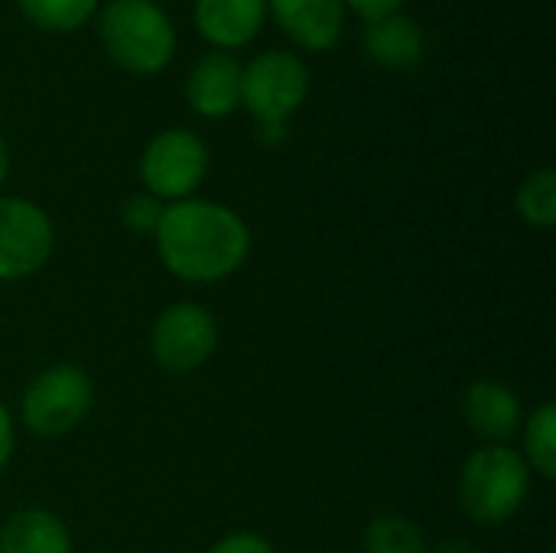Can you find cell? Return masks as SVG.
Returning a JSON list of instances; mask_svg holds the SVG:
<instances>
[{
  "label": "cell",
  "mask_w": 556,
  "mask_h": 553,
  "mask_svg": "<svg viewBox=\"0 0 556 553\" xmlns=\"http://www.w3.org/2000/svg\"><path fill=\"white\" fill-rule=\"evenodd\" d=\"M163 267L186 284H215L241 271L251 254L244 218L208 199L169 202L153 231Z\"/></svg>",
  "instance_id": "obj_1"
},
{
  "label": "cell",
  "mask_w": 556,
  "mask_h": 553,
  "mask_svg": "<svg viewBox=\"0 0 556 553\" xmlns=\"http://www.w3.org/2000/svg\"><path fill=\"white\" fill-rule=\"evenodd\" d=\"M98 36L108 59L130 75H156L176 55V26L156 0H111Z\"/></svg>",
  "instance_id": "obj_2"
},
{
  "label": "cell",
  "mask_w": 556,
  "mask_h": 553,
  "mask_svg": "<svg viewBox=\"0 0 556 553\" xmlns=\"http://www.w3.org/2000/svg\"><path fill=\"white\" fill-rule=\"evenodd\" d=\"M531 489V469L525 456L505 443H489L476 450L459 473V505L463 512L485 525L498 528L511 521Z\"/></svg>",
  "instance_id": "obj_3"
},
{
  "label": "cell",
  "mask_w": 556,
  "mask_h": 553,
  "mask_svg": "<svg viewBox=\"0 0 556 553\" xmlns=\"http://www.w3.org/2000/svg\"><path fill=\"white\" fill-rule=\"evenodd\" d=\"M91 401H94V385L85 368L52 365L26 385L20 401V417L29 433L49 440L75 430L91 411Z\"/></svg>",
  "instance_id": "obj_4"
},
{
  "label": "cell",
  "mask_w": 556,
  "mask_h": 553,
  "mask_svg": "<svg viewBox=\"0 0 556 553\" xmlns=\"http://www.w3.org/2000/svg\"><path fill=\"white\" fill-rule=\"evenodd\" d=\"M309 72L300 55L267 49L241 65V104L257 124H287V117L306 101Z\"/></svg>",
  "instance_id": "obj_5"
},
{
  "label": "cell",
  "mask_w": 556,
  "mask_h": 553,
  "mask_svg": "<svg viewBox=\"0 0 556 553\" xmlns=\"http://www.w3.org/2000/svg\"><path fill=\"white\" fill-rule=\"evenodd\" d=\"M208 173V147L199 134L173 127L156 134L140 156V179L160 202H182Z\"/></svg>",
  "instance_id": "obj_6"
},
{
  "label": "cell",
  "mask_w": 556,
  "mask_h": 553,
  "mask_svg": "<svg viewBox=\"0 0 556 553\" xmlns=\"http://www.w3.org/2000/svg\"><path fill=\"white\" fill-rule=\"evenodd\" d=\"M218 349V323L202 303L166 306L150 329L153 362L169 375L199 372Z\"/></svg>",
  "instance_id": "obj_7"
},
{
  "label": "cell",
  "mask_w": 556,
  "mask_h": 553,
  "mask_svg": "<svg viewBox=\"0 0 556 553\" xmlns=\"http://www.w3.org/2000/svg\"><path fill=\"white\" fill-rule=\"evenodd\" d=\"M55 244L49 215L20 196L0 199V280H23L36 274Z\"/></svg>",
  "instance_id": "obj_8"
},
{
  "label": "cell",
  "mask_w": 556,
  "mask_h": 553,
  "mask_svg": "<svg viewBox=\"0 0 556 553\" xmlns=\"http://www.w3.org/2000/svg\"><path fill=\"white\" fill-rule=\"evenodd\" d=\"M186 101L202 117H228L241 104V62L231 52H205L186 75Z\"/></svg>",
  "instance_id": "obj_9"
},
{
  "label": "cell",
  "mask_w": 556,
  "mask_h": 553,
  "mask_svg": "<svg viewBox=\"0 0 556 553\" xmlns=\"http://www.w3.org/2000/svg\"><path fill=\"white\" fill-rule=\"evenodd\" d=\"M267 10L293 42L313 52L332 49L345 29L342 0H267Z\"/></svg>",
  "instance_id": "obj_10"
},
{
  "label": "cell",
  "mask_w": 556,
  "mask_h": 553,
  "mask_svg": "<svg viewBox=\"0 0 556 553\" xmlns=\"http://www.w3.org/2000/svg\"><path fill=\"white\" fill-rule=\"evenodd\" d=\"M463 414L472 433H479L489 443H508L525 420L521 398L495 378L472 381L463 394Z\"/></svg>",
  "instance_id": "obj_11"
},
{
  "label": "cell",
  "mask_w": 556,
  "mask_h": 553,
  "mask_svg": "<svg viewBox=\"0 0 556 553\" xmlns=\"http://www.w3.org/2000/svg\"><path fill=\"white\" fill-rule=\"evenodd\" d=\"M192 16L205 42H212L218 52H231L261 33L267 0H195Z\"/></svg>",
  "instance_id": "obj_12"
},
{
  "label": "cell",
  "mask_w": 556,
  "mask_h": 553,
  "mask_svg": "<svg viewBox=\"0 0 556 553\" xmlns=\"http://www.w3.org/2000/svg\"><path fill=\"white\" fill-rule=\"evenodd\" d=\"M365 52L371 62L391 72L414 68L427 55V36L417 20L404 13H391L384 20H375L365 26Z\"/></svg>",
  "instance_id": "obj_13"
},
{
  "label": "cell",
  "mask_w": 556,
  "mask_h": 553,
  "mask_svg": "<svg viewBox=\"0 0 556 553\" xmlns=\"http://www.w3.org/2000/svg\"><path fill=\"white\" fill-rule=\"evenodd\" d=\"M0 553H72V535L59 515L23 508L0 528Z\"/></svg>",
  "instance_id": "obj_14"
},
{
  "label": "cell",
  "mask_w": 556,
  "mask_h": 553,
  "mask_svg": "<svg viewBox=\"0 0 556 553\" xmlns=\"http://www.w3.org/2000/svg\"><path fill=\"white\" fill-rule=\"evenodd\" d=\"M525 463L541 479H556V407L551 401L541 404L525 427Z\"/></svg>",
  "instance_id": "obj_15"
},
{
  "label": "cell",
  "mask_w": 556,
  "mask_h": 553,
  "mask_svg": "<svg viewBox=\"0 0 556 553\" xmlns=\"http://www.w3.org/2000/svg\"><path fill=\"white\" fill-rule=\"evenodd\" d=\"M16 3L20 13L46 33H72L85 26L98 10V0H16Z\"/></svg>",
  "instance_id": "obj_16"
},
{
  "label": "cell",
  "mask_w": 556,
  "mask_h": 553,
  "mask_svg": "<svg viewBox=\"0 0 556 553\" xmlns=\"http://www.w3.org/2000/svg\"><path fill=\"white\" fill-rule=\"evenodd\" d=\"M365 553H430V548L410 518L381 515L365 528Z\"/></svg>",
  "instance_id": "obj_17"
},
{
  "label": "cell",
  "mask_w": 556,
  "mask_h": 553,
  "mask_svg": "<svg viewBox=\"0 0 556 553\" xmlns=\"http://www.w3.org/2000/svg\"><path fill=\"white\" fill-rule=\"evenodd\" d=\"M518 212H521V218L531 225V228H541V231H547V228H554L556 225V173L551 166H541V169H534L525 183H521V189H518Z\"/></svg>",
  "instance_id": "obj_18"
},
{
  "label": "cell",
  "mask_w": 556,
  "mask_h": 553,
  "mask_svg": "<svg viewBox=\"0 0 556 553\" xmlns=\"http://www.w3.org/2000/svg\"><path fill=\"white\" fill-rule=\"evenodd\" d=\"M163 202L150 192H134L124 199L121 205V222L127 225V231L134 235H153L156 225H160V215H163Z\"/></svg>",
  "instance_id": "obj_19"
},
{
  "label": "cell",
  "mask_w": 556,
  "mask_h": 553,
  "mask_svg": "<svg viewBox=\"0 0 556 553\" xmlns=\"http://www.w3.org/2000/svg\"><path fill=\"white\" fill-rule=\"evenodd\" d=\"M208 553H277V551H274V544H270L267 538H261V535H254V531H238V535H228V538H222L218 544H212Z\"/></svg>",
  "instance_id": "obj_20"
},
{
  "label": "cell",
  "mask_w": 556,
  "mask_h": 553,
  "mask_svg": "<svg viewBox=\"0 0 556 553\" xmlns=\"http://www.w3.org/2000/svg\"><path fill=\"white\" fill-rule=\"evenodd\" d=\"M349 10H355L365 23H375V20H384L391 13H401V7L407 0H342Z\"/></svg>",
  "instance_id": "obj_21"
},
{
  "label": "cell",
  "mask_w": 556,
  "mask_h": 553,
  "mask_svg": "<svg viewBox=\"0 0 556 553\" xmlns=\"http://www.w3.org/2000/svg\"><path fill=\"white\" fill-rule=\"evenodd\" d=\"M13 440H16V433H13V417H10V411H7V404L0 401V469L10 463V456H13Z\"/></svg>",
  "instance_id": "obj_22"
},
{
  "label": "cell",
  "mask_w": 556,
  "mask_h": 553,
  "mask_svg": "<svg viewBox=\"0 0 556 553\" xmlns=\"http://www.w3.org/2000/svg\"><path fill=\"white\" fill-rule=\"evenodd\" d=\"M430 553H482L472 541H466V538H453V541H443V544H437Z\"/></svg>",
  "instance_id": "obj_23"
},
{
  "label": "cell",
  "mask_w": 556,
  "mask_h": 553,
  "mask_svg": "<svg viewBox=\"0 0 556 553\" xmlns=\"http://www.w3.org/2000/svg\"><path fill=\"white\" fill-rule=\"evenodd\" d=\"M7 173H10V153H7L3 137H0V186H3V179H7Z\"/></svg>",
  "instance_id": "obj_24"
}]
</instances>
